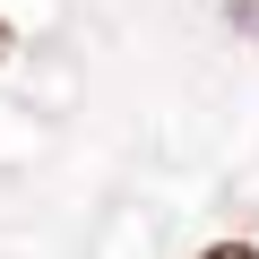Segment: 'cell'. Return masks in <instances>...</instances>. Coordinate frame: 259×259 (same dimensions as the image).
I'll use <instances>...</instances> for the list:
<instances>
[{
	"label": "cell",
	"instance_id": "obj_1",
	"mask_svg": "<svg viewBox=\"0 0 259 259\" xmlns=\"http://www.w3.org/2000/svg\"><path fill=\"white\" fill-rule=\"evenodd\" d=\"M225 26L233 35H259V0H225Z\"/></svg>",
	"mask_w": 259,
	"mask_h": 259
},
{
	"label": "cell",
	"instance_id": "obj_2",
	"mask_svg": "<svg viewBox=\"0 0 259 259\" xmlns=\"http://www.w3.org/2000/svg\"><path fill=\"white\" fill-rule=\"evenodd\" d=\"M199 259H259V242H216V250H199Z\"/></svg>",
	"mask_w": 259,
	"mask_h": 259
},
{
	"label": "cell",
	"instance_id": "obj_3",
	"mask_svg": "<svg viewBox=\"0 0 259 259\" xmlns=\"http://www.w3.org/2000/svg\"><path fill=\"white\" fill-rule=\"evenodd\" d=\"M0 52H9V26H0Z\"/></svg>",
	"mask_w": 259,
	"mask_h": 259
}]
</instances>
